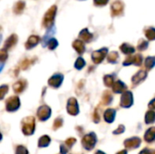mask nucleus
Instances as JSON below:
<instances>
[{
    "mask_svg": "<svg viewBox=\"0 0 155 154\" xmlns=\"http://www.w3.org/2000/svg\"><path fill=\"white\" fill-rule=\"evenodd\" d=\"M56 11H57V7L56 5H52L45 13L44 18H43V26L44 27H52L54 21V17L56 15Z\"/></svg>",
    "mask_w": 155,
    "mask_h": 154,
    "instance_id": "nucleus-1",
    "label": "nucleus"
},
{
    "mask_svg": "<svg viewBox=\"0 0 155 154\" xmlns=\"http://www.w3.org/2000/svg\"><path fill=\"white\" fill-rule=\"evenodd\" d=\"M124 4L121 0H116L112 4L111 6V12L112 16H119L124 14Z\"/></svg>",
    "mask_w": 155,
    "mask_h": 154,
    "instance_id": "nucleus-2",
    "label": "nucleus"
},
{
    "mask_svg": "<svg viewBox=\"0 0 155 154\" xmlns=\"http://www.w3.org/2000/svg\"><path fill=\"white\" fill-rule=\"evenodd\" d=\"M25 7V2L24 0H19L15 4L13 7V11L15 15H20L23 13Z\"/></svg>",
    "mask_w": 155,
    "mask_h": 154,
    "instance_id": "nucleus-3",
    "label": "nucleus"
},
{
    "mask_svg": "<svg viewBox=\"0 0 155 154\" xmlns=\"http://www.w3.org/2000/svg\"><path fill=\"white\" fill-rule=\"evenodd\" d=\"M39 42V37L38 36H35V35H32L31 37H29L27 43H26V47L27 48H30V47H33L35 46V44H37V43Z\"/></svg>",
    "mask_w": 155,
    "mask_h": 154,
    "instance_id": "nucleus-4",
    "label": "nucleus"
},
{
    "mask_svg": "<svg viewBox=\"0 0 155 154\" xmlns=\"http://www.w3.org/2000/svg\"><path fill=\"white\" fill-rule=\"evenodd\" d=\"M79 36H80L81 38H83L84 40H85L86 42H89V41L93 38V35L89 33V31H88L87 29L82 30L81 33H80V34H79Z\"/></svg>",
    "mask_w": 155,
    "mask_h": 154,
    "instance_id": "nucleus-5",
    "label": "nucleus"
},
{
    "mask_svg": "<svg viewBox=\"0 0 155 154\" xmlns=\"http://www.w3.org/2000/svg\"><path fill=\"white\" fill-rule=\"evenodd\" d=\"M145 34H146V36H147L150 40H154L155 28H153V27H150V28L146 29V31H145Z\"/></svg>",
    "mask_w": 155,
    "mask_h": 154,
    "instance_id": "nucleus-6",
    "label": "nucleus"
},
{
    "mask_svg": "<svg viewBox=\"0 0 155 154\" xmlns=\"http://www.w3.org/2000/svg\"><path fill=\"white\" fill-rule=\"evenodd\" d=\"M16 40H17L16 35H15V34H12V35H11V36L6 40V44H5V45L10 46V45H12V44H15V43H16Z\"/></svg>",
    "mask_w": 155,
    "mask_h": 154,
    "instance_id": "nucleus-7",
    "label": "nucleus"
},
{
    "mask_svg": "<svg viewBox=\"0 0 155 154\" xmlns=\"http://www.w3.org/2000/svg\"><path fill=\"white\" fill-rule=\"evenodd\" d=\"M74 47L76 48V50H78L79 52H83V51H84V44H83L82 42H80V41L77 40V41L74 42Z\"/></svg>",
    "mask_w": 155,
    "mask_h": 154,
    "instance_id": "nucleus-8",
    "label": "nucleus"
},
{
    "mask_svg": "<svg viewBox=\"0 0 155 154\" xmlns=\"http://www.w3.org/2000/svg\"><path fill=\"white\" fill-rule=\"evenodd\" d=\"M121 49H122V51L123 52H124V53H129V52H134V48H133V46H130V45H128V44H124V45H122V47H121Z\"/></svg>",
    "mask_w": 155,
    "mask_h": 154,
    "instance_id": "nucleus-9",
    "label": "nucleus"
},
{
    "mask_svg": "<svg viewBox=\"0 0 155 154\" xmlns=\"http://www.w3.org/2000/svg\"><path fill=\"white\" fill-rule=\"evenodd\" d=\"M109 0H94V3L96 6H104L107 5Z\"/></svg>",
    "mask_w": 155,
    "mask_h": 154,
    "instance_id": "nucleus-10",
    "label": "nucleus"
},
{
    "mask_svg": "<svg viewBox=\"0 0 155 154\" xmlns=\"http://www.w3.org/2000/svg\"><path fill=\"white\" fill-rule=\"evenodd\" d=\"M57 45V42L55 39H51L50 42H49V46H50V49H54L55 46Z\"/></svg>",
    "mask_w": 155,
    "mask_h": 154,
    "instance_id": "nucleus-11",
    "label": "nucleus"
}]
</instances>
